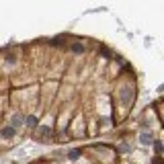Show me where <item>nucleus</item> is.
<instances>
[{
	"label": "nucleus",
	"mask_w": 164,
	"mask_h": 164,
	"mask_svg": "<svg viewBox=\"0 0 164 164\" xmlns=\"http://www.w3.org/2000/svg\"><path fill=\"white\" fill-rule=\"evenodd\" d=\"M15 134H16V131L12 129V127H4V129L0 131V135H2L4 139H10V138H15Z\"/></svg>",
	"instance_id": "obj_1"
},
{
	"label": "nucleus",
	"mask_w": 164,
	"mask_h": 164,
	"mask_svg": "<svg viewBox=\"0 0 164 164\" xmlns=\"http://www.w3.org/2000/svg\"><path fill=\"white\" fill-rule=\"evenodd\" d=\"M72 54H76V55H80V54H84V45L82 43H72Z\"/></svg>",
	"instance_id": "obj_2"
},
{
	"label": "nucleus",
	"mask_w": 164,
	"mask_h": 164,
	"mask_svg": "<svg viewBox=\"0 0 164 164\" xmlns=\"http://www.w3.org/2000/svg\"><path fill=\"white\" fill-rule=\"evenodd\" d=\"M129 96H131V90L127 88V86H123V88H121V99H123V103H129Z\"/></svg>",
	"instance_id": "obj_3"
},
{
	"label": "nucleus",
	"mask_w": 164,
	"mask_h": 164,
	"mask_svg": "<svg viewBox=\"0 0 164 164\" xmlns=\"http://www.w3.org/2000/svg\"><path fill=\"white\" fill-rule=\"evenodd\" d=\"M37 123H39V119H37V115H29V117H27V125H29V127H35Z\"/></svg>",
	"instance_id": "obj_4"
},
{
	"label": "nucleus",
	"mask_w": 164,
	"mask_h": 164,
	"mask_svg": "<svg viewBox=\"0 0 164 164\" xmlns=\"http://www.w3.org/2000/svg\"><path fill=\"white\" fill-rule=\"evenodd\" d=\"M19 125H23V119H21L19 115H15V117H12V125H10V127L15 129V127H19Z\"/></svg>",
	"instance_id": "obj_5"
},
{
	"label": "nucleus",
	"mask_w": 164,
	"mask_h": 164,
	"mask_svg": "<svg viewBox=\"0 0 164 164\" xmlns=\"http://www.w3.org/2000/svg\"><path fill=\"white\" fill-rule=\"evenodd\" d=\"M139 142H142V144H150V142H152V135L150 134H142L139 135Z\"/></svg>",
	"instance_id": "obj_6"
},
{
	"label": "nucleus",
	"mask_w": 164,
	"mask_h": 164,
	"mask_svg": "<svg viewBox=\"0 0 164 164\" xmlns=\"http://www.w3.org/2000/svg\"><path fill=\"white\" fill-rule=\"evenodd\" d=\"M78 156H80V152H78V150H72V152H70V158H72V160H74V158H78Z\"/></svg>",
	"instance_id": "obj_7"
},
{
	"label": "nucleus",
	"mask_w": 164,
	"mask_h": 164,
	"mask_svg": "<svg viewBox=\"0 0 164 164\" xmlns=\"http://www.w3.org/2000/svg\"><path fill=\"white\" fill-rule=\"evenodd\" d=\"M154 148H156V152H158V154L162 152V144H160V142H156V144H154Z\"/></svg>",
	"instance_id": "obj_8"
},
{
	"label": "nucleus",
	"mask_w": 164,
	"mask_h": 164,
	"mask_svg": "<svg viewBox=\"0 0 164 164\" xmlns=\"http://www.w3.org/2000/svg\"><path fill=\"white\" fill-rule=\"evenodd\" d=\"M154 164H162V160H160V156H158V158H154Z\"/></svg>",
	"instance_id": "obj_9"
}]
</instances>
